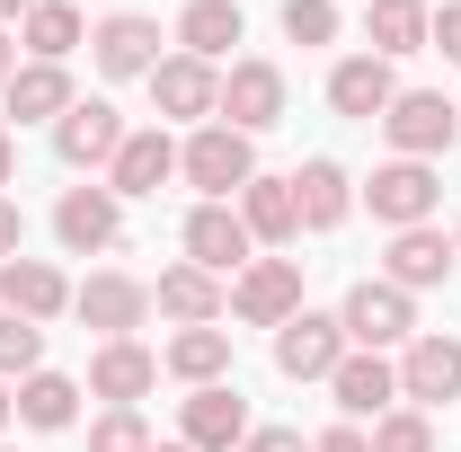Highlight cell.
Segmentation results:
<instances>
[{
  "instance_id": "1",
  "label": "cell",
  "mask_w": 461,
  "mask_h": 452,
  "mask_svg": "<svg viewBox=\"0 0 461 452\" xmlns=\"http://www.w3.org/2000/svg\"><path fill=\"white\" fill-rule=\"evenodd\" d=\"M177 177H186L204 204H230V195L258 177V151H249V133H230V124H195L186 151H177Z\"/></svg>"
},
{
  "instance_id": "2",
  "label": "cell",
  "mask_w": 461,
  "mask_h": 452,
  "mask_svg": "<svg viewBox=\"0 0 461 452\" xmlns=\"http://www.w3.org/2000/svg\"><path fill=\"white\" fill-rule=\"evenodd\" d=\"M382 133H391L400 160H444V151L461 142V107L444 98V89H400L391 115H382Z\"/></svg>"
},
{
  "instance_id": "3",
  "label": "cell",
  "mask_w": 461,
  "mask_h": 452,
  "mask_svg": "<svg viewBox=\"0 0 461 452\" xmlns=\"http://www.w3.org/2000/svg\"><path fill=\"white\" fill-rule=\"evenodd\" d=\"M338 329H346V346H364V355H382V346H408L417 338V302H408L400 284L382 276H364L355 293H346V311H338Z\"/></svg>"
},
{
  "instance_id": "4",
  "label": "cell",
  "mask_w": 461,
  "mask_h": 452,
  "mask_svg": "<svg viewBox=\"0 0 461 452\" xmlns=\"http://www.w3.org/2000/svg\"><path fill=\"white\" fill-rule=\"evenodd\" d=\"M364 204H373V222H391V231L435 222V204H444L435 160H391V169H373V177H364Z\"/></svg>"
},
{
  "instance_id": "5",
  "label": "cell",
  "mask_w": 461,
  "mask_h": 452,
  "mask_svg": "<svg viewBox=\"0 0 461 452\" xmlns=\"http://www.w3.org/2000/svg\"><path fill=\"white\" fill-rule=\"evenodd\" d=\"M230 311L249 329H285L293 311H302V258H249L240 284H230Z\"/></svg>"
},
{
  "instance_id": "6",
  "label": "cell",
  "mask_w": 461,
  "mask_h": 452,
  "mask_svg": "<svg viewBox=\"0 0 461 452\" xmlns=\"http://www.w3.org/2000/svg\"><path fill=\"white\" fill-rule=\"evenodd\" d=\"M338 364H346V329L329 311H293L285 329H276V373L285 382H329Z\"/></svg>"
},
{
  "instance_id": "7",
  "label": "cell",
  "mask_w": 461,
  "mask_h": 452,
  "mask_svg": "<svg viewBox=\"0 0 461 452\" xmlns=\"http://www.w3.org/2000/svg\"><path fill=\"white\" fill-rule=\"evenodd\" d=\"M89 54H98V71H107V80H151V71H160V18L115 9V18H98Z\"/></svg>"
},
{
  "instance_id": "8",
  "label": "cell",
  "mask_w": 461,
  "mask_h": 452,
  "mask_svg": "<svg viewBox=\"0 0 461 452\" xmlns=\"http://www.w3.org/2000/svg\"><path fill=\"white\" fill-rule=\"evenodd\" d=\"M276 115H285V71L258 62V54L230 62V71H222V115H213V124H230V133H267Z\"/></svg>"
},
{
  "instance_id": "9",
  "label": "cell",
  "mask_w": 461,
  "mask_h": 452,
  "mask_svg": "<svg viewBox=\"0 0 461 452\" xmlns=\"http://www.w3.org/2000/svg\"><path fill=\"white\" fill-rule=\"evenodd\" d=\"M54 240L71 249V258L115 249V240H124V195H107V186H71V195L54 204Z\"/></svg>"
},
{
  "instance_id": "10",
  "label": "cell",
  "mask_w": 461,
  "mask_h": 452,
  "mask_svg": "<svg viewBox=\"0 0 461 452\" xmlns=\"http://www.w3.org/2000/svg\"><path fill=\"white\" fill-rule=\"evenodd\" d=\"M54 151H62V169H107L124 151V115L107 98H71V115L54 124Z\"/></svg>"
},
{
  "instance_id": "11",
  "label": "cell",
  "mask_w": 461,
  "mask_h": 452,
  "mask_svg": "<svg viewBox=\"0 0 461 452\" xmlns=\"http://www.w3.org/2000/svg\"><path fill=\"white\" fill-rule=\"evenodd\" d=\"M444 399H461V338H408L400 408H444Z\"/></svg>"
},
{
  "instance_id": "12",
  "label": "cell",
  "mask_w": 461,
  "mask_h": 452,
  "mask_svg": "<svg viewBox=\"0 0 461 452\" xmlns=\"http://www.w3.org/2000/svg\"><path fill=\"white\" fill-rule=\"evenodd\" d=\"M151 107L177 115V124H204V115H222V71L195 54H169L160 71H151Z\"/></svg>"
},
{
  "instance_id": "13",
  "label": "cell",
  "mask_w": 461,
  "mask_h": 452,
  "mask_svg": "<svg viewBox=\"0 0 461 452\" xmlns=\"http://www.w3.org/2000/svg\"><path fill=\"white\" fill-rule=\"evenodd\" d=\"M249 249H258V240H249V222H240L230 204H195V213H186V267H204V276H240Z\"/></svg>"
},
{
  "instance_id": "14",
  "label": "cell",
  "mask_w": 461,
  "mask_h": 452,
  "mask_svg": "<svg viewBox=\"0 0 461 452\" xmlns=\"http://www.w3.org/2000/svg\"><path fill=\"white\" fill-rule=\"evenodd\" d=\"M391 98H400V80H391V62H382V54H346L338 71H329V107L355 115V124H382Z\"/></svg>"
},
{
  "instance_id": "15",
  "label": "cell",
  "mask_w": 461,
  "mask_h": 452,
  "mask_svg": "<svg viewBox=\"0 0 461 452\" xmlns=\"http://www.w3.org/2000/svg\"><path fill=\"white\" fill-rule=\"evenodd\" d=\"M71 311H80L98 338H133V329H142V311H151V284H133V276H89L80 293H71Z\"/></svg>"
},
{
  "instance_id": "16",
  "label": "cell",
  "mask_w": 461,
  "mask_h": 452,
  "mask_svg": "<svg viewBox=\"0 0 461 452\" xmlns=\"http://www.w3.org/2000/svg\"><path fill=\"white\" fill-rule=\"evenodd\" d=\"M329 391H338L346 417H391V408H400V364H382V355L346 346V364L329 373Z\"/></svg>"
},
{
  "instance_id": "17",
  "label": "cell",
  "mask_w": 461,
  "mask_h": 452,
  "mask_svg": "<svg viewBox=\"0 0 461 452\" xmlns=\"http://www.w3.org/2000/svg\"><path fill=\"white\" fill-rule=\"evenodd\" d=\"M177 177V142L151 124V133H124V151L107 160V195H160Z\"/></svg>"
},
{
  "instance_id": "18",
  "label": "cell",
  "mask_w": 461,
  "mask_h": 452,
  "mask_svg": "<svg viewBox=\"0 0 461 452\" xmlns=\"http://www.w3.org/2000/svg\"><path fill=\"white\" fill-rule=\"evenodd\" d=\"M151 382H160V355H151V346H133V338H107L98 355H89V391L107 399V408H133Z\"/></svg>"
},
{
  "instance_id": "19",
  "label": "cell",
  "mask_w": 461,
  "mask_h": 452,
  "mask_svg": "<svg viewBox=\"0 0 461 452\" xmlns=\"http://www.w3.org/2000/svg\"><path fill=\"white\" fill-rule=\"evenodd\" d=\"M230 444H249V399L230 382H204L186 399V452H230Z\"/></svg>"
},
{
  "instance_id": "20",
  "label": "cell",
  "mask_w": 461,
  "mask_h": 452,
  "mask_svg": "<svg viewBox=\"0 0 461 452\" xmlns=\"http://www.w3.org/2000/svg\"><path fill=\"white\" fill-rule=\"evenodd\" d=\"M0 311H18V320H54V311H71V284H62V267H45V258H9L0 267Z\"/></svg>"
},
{
  "instance_id": "21",
  "label": "cell",
  "mask_w": 461,
  "mask_h": 452,
  "mask_svg": "<svg viewBox=\"0 0 461 452\" xmlns=\"http://www.w3.org/2000/svg\"><path fill=\"white\" fill-rule=\"evenodd\" d=\"M0 98H9L18 124H62V115H71V71H62V62H18Z\"/></svg>"
},
{
  "instance_id": "22",
  "label": "cell",
  "mask_w": 461,
  "mask_h": 452,
  "mask_svg": "<svg viewBox=\"0 0 461 452\" xmlns=\"http://www.w3.org/2000/svg\"><path fill=\"white\" fill-rule=\"evenodd\" d=\"M151 302L169 311L177 329H213L230 311V293H222V276H204V267H169V276L151 284Z\"/></svg>"
},
{
  "instance_id": "23",
  "label": "cell",
  "mask_w": 461,
  "mask_h": 452,
  "mask_svg": "<svg viewBox=\"0 0 461 452\" xmlns=\"http://www.w3.org/2000/svg\"><path fill=\"white\" fill-rule=\"evenodd\" d=\"M346 204H355V177L338 160H302L293 169V213H302V231H338Z\"/></svg>"
},
{
  "instance_id": "24",
  "label": "cell",
  "mask_w": 461,
  "mask_h": 452,
  "mask_svg": "<svg viewBox=\"0 0 461 452\" xmlns=\"http://www.w3.org/2000/svg\"><path fill=\"white\" fill-rule=\"evenodd\" d=\"M453 258H461V249H453L435 222L391 231V284H400V293H426V284H444V276H453Z\"/></svg>"
},
{
  "instance_id": "25",
  "label": "cell",
  "mask_w": 461,
  "mask_h": 452,
  "mask_svg": "<svg viewBox=\"0 0 461 452\" xmlns=\"http://www.w3.org/2000/svg\"><path fill=\"white\" fill-rule=\"evenodd\" d=\"M240 222H249V240H267V249L302 240V213H293V177H249V186H240Z\"/></svg>"
},
{
  "instance_id": "26",
  "label": "cell",
  "mask_w": 461,
  "mask_h": 452,
  "mask_svg": "<svg viewBox=\"0 0 461 452\" xmlns=\"http://www.w3.org/2000/svg\"><path fill=\"white\" fill-rule=\"evenodd\" d=\"M71 417H80V382H71V373H45V364H36V373L18 382V426H36V435H62Z\"/></svg>"
},
{
  "instance_id": "27",
  "label": "cell",
  "mask_w": 461,
  "mask_h": 452,
  "mask_svg": "<svg viewBox=\"0 0 461 452\" xmlns=\"http://www.w3.org/2000/svg\"><path fill=\"white\" fill-rule=\"evenodd\" d=\"M426 27H435V9L426 0H373L364 9V36H373V54H426Z\"/></svg>"
},
{
  "instance_id": "28",
  "label": "cell",
  "mask_w": 461,
  "mask_h": 452,
  "mask_svg": "<svg viewBox=\"0 0 461 452\" xmlns=\"http://www.w3.org/2000/svg\"><path fill=\"white\" fill-rule=\"evenodd\" d=\"M249 27H240V0H186V18H177V45L195 62H222Z\"/></svg>"
},
{
  "instance_id": "29",
  "label": "cell",
  "mask_w": 461,
  "mask_h": 452,
  "mask_svg": "<svg viewBox=\"0 0 461 452\" xmlns=\"http://www.w3.org/2000/svg\"><path fill=\"white\" fill-rule=\"evenodd\" d=\"M160 364H169L177 382L204 391V382H222V373H230V329H177V338L160 346Z\"/></svg>"
},
{
  "instance_id": "30",
  "label": "cell",
  "mask_w": 461,
  "mask_h": 452,
  "mask_svg": "<svg viewBox=\"0 0 461 452\" xmlns=\"http://www.w3.org/2000/svg\"><path fill=\"white\" fill-rule=\"evenodd\" d=\"M18 36H27L36 62H62L71 45H80V9H71V0H36V9L18 18Z\"/></svg>"
},
{
  "instance_id": "31",
  "label": "cell",
  "mask_w": 461,
  "mask_h": 452,
  "mask_svg": "<svg viewBox=\"0 0 461 452\" xmlns=\"http://www.w3.org/2000/svg\"><path fill=\"white\" fill-rule=\"evenodd\" d=\"M36 364H45V329L18 320V311H0V382H27Z\"/></svg>"
},
{
  "instance_id": "32",
  "label": "cell",
  "mask_w": 461,
  "mask_h": 452,
  "mask_svg": "<svg viewBox=\"0 0 461 452\" xmlns=\"http://www.w3.org/2000/svg\"><path fill=\"white\" fill-rule=\"evenodd\" d=\"M373 452H435L426 408H391V417H373Z\"/></svg>"
},
{
  "instance_id": "33",
  "label": "cell",
  "mask_w": 461,
  "mask_h": 452,
  "mask_svg": "<svg viewBox=\"0 0 461 452\" xmlns=\"http://www.w3.org/2000/svg\"><path fill=\"white\" fill-rule=\"evenodd\" d=\"M285 36L293 45H338V0H285Z\"/></svg>"
},
{
  "instance_id": "34",
  "label": "cell",
  "mask_w": 461,
  "mask_h": 452,
  "mask_svg": "<svg viewBox=\"0 0 461 452\" xmlns=\"http://www.w3.org/2000/svg\"><path fill=\"white\" fill-rule=\"evenodd\" d=\"M89 452H151V435H142L133 408H107V417L89 426Z\"/></svg>"
},
{
  "instance_id": "35",
  "label": "cell",
  "mask_w": 461,
  "mask_h": 452,
  "mask_svg": "<svg viewBox=\"0 0 461 452\" xmlns=\"http://www.w3.org/2000/svg\"><path fill=\"white\" fill-rule=\"evenodd\" d=\"M426 45H435L444 62H461V0H444V9H435V27H426Z\"/></svg>"
},
{
  "instance_id": "36",
  "label": "cell",
  "mask_w": 461,
  "mask_h": 452,
  "mask_svg": "<svg viewBox=\"0 0 461 452\" xmlns=\"http://www.w3.org/2000/svg\"><path fill=\"white\" fill-rule=\"evenodd\" d=\"M9 258H27V213L0 195V267H9Z\"/></svg>"
},
{
  "instance_id": "37",
  "label": "cell",
  "mask_w": 461,
  "mask_h": 452,
  "mask_svg": "<svg viewBox=\"0 0 461 452\" xmlns=\"http://www.w3.org/2000/svg\"><path fill=\"white\" fill-rule=\"evenodd\" d=\"M240 452H311V444H302L293 426H249V444H240Z\"/></svg>"
},
{
  "instance_id": "38",
  "label": "cell",
  "mask_w": 461,
  "mask_h": 452,
  "mask_svg": "<svg viewBox=\"0 0 461 452\" xmlns=\"http://www.w3.org/2000/svg\"><path fill=\"white\" fill-rule=\"evenodd\" d=\"M311 452H373V435H364V426H329Z\"/></svg>"
},
{
  "instance_id": "39",
  "label": "cell",
  "mask_w": 461,
  "mask_h": 452,
  "mask_svg": "<svg viewBox=\"0 0 461 452\" xmlns=\"http://www.w3.org/2000/svg\"><path fill=\"white\" fill-rule=\"evenodd\" d=\"M18 177V133H0V186Z\"/></svg>"
},
{
  "instance_id": "40",
  "label": "cell",
  "mask_w": 461,
  "mask_h": 452,
  "mask_svg": "<svg viewBox=\"0 0 461 452\" xmlns=\"http://www.w3.org/2000/svg\"><path fill=\"white\" fill-rule=\"evenodd\" d=\"M9 417H18V391H9V382H0V435H9Z\"/></svg>"
},
{
  "instance_id": "41",
  "label": "cell",
  "mask_w": 461,
  "mask_h": 452,
  "mask_svg": "<svg viewBox=\"0 0 461 452\" xmlns=\"http://www.w3.org/2000/svg\"><path fill=\"white\" fill-rule=\"evenodd\" d=\"M9 71H18V45H9V36H0V89H9Z\"/></svg>"
},
{
  "instance_id": "42",
  "label": "cell",
  "mask_w": 461,
  "mask_h": 452,
  "mask_svg": "<svg viewBox=\"0 0 461 452\" xmlns=\"http://www.w3.org/2000/svg\"><path fill=\"white\" fill-rule=\"evenodd\" d=\"M27 9H36V0H0V27H9V18H27Z\"/></svg>"
},
{
  "instance_id": "43",
  "label": "cell",
  "mask_w": 461,
  "mask_h": 452,
  "mask_svg": "<svg viewBox=\"0 0 461 452\" xmlns=\"http://www.w3.org/2000/svg\"><path fill=\"white\" fill-rule=\"evenodd\" d=\"M151 452H186V444H151Z\"/></svg>"
},
{
  "instance_id": "44",
  "label": "cell",
  "mask_w": 461,
  "mask_h": 452,
  "mask_svg": "<svg viewBox=\"0 0 461 452\" xmlns=\"http://www.w3.org/2000/svg\"><path fill=\"white\" fill-rule=\"evenodd\" d=\"M453 249H461V231H453Z\"/></svg>"
},
{
  "instance_id": "45",
  "label": "cell",
  "mask_w": 461,
  "mask_h": 452,
  "mask_svg": "<svg viewBox=\"0 0 461 452\" xmlns=\"http://www.w3.org/2000/svg\"><path fill=\"white\" fill-rule=\"evenodd\" d=\"M0 452H9V444H0Z\"/></svg>"
}]
</instances>
